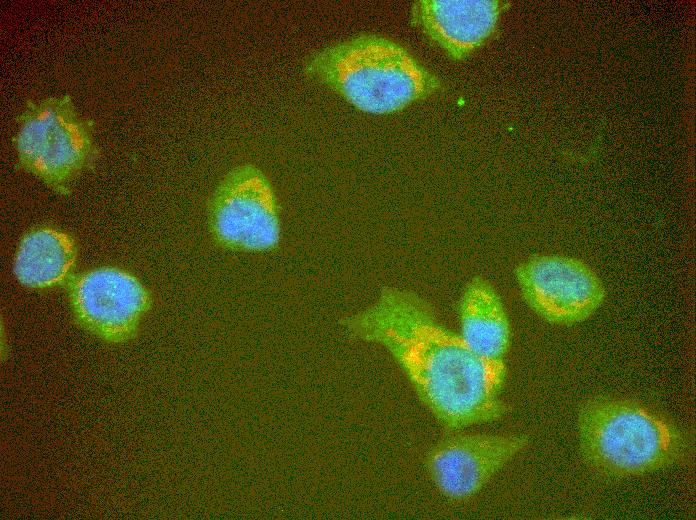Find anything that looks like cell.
I'll return each mask as SVG.
<instances>
[{"label":"cell","instance_id":"obj_1","mask_svg":"<svg viewBox=\"0 0 696 520\" xmlns=\"http://www.w3.org/2000/svg\"><path fill=\"white\" fill-rule=\"evenodd\" d=\"M343 325L352 337L385 347L446 428L488 423L505 414L500 397L504 361L473 352L413 293L385 288L374 304L345 318Z\"/></svg>","mask_w":696,"mask_h":520},{"label":"cell","instance_id":"obj_2","mask_svg":"<svg viewBox=\"0 0 696 520\" xmlns=\"http://www.w3.org/2000/svg\"><path fill=\"white\" fill-rule=\"evenodd\" d=\"M577 433L587 464L617 478L671 468L692 449L684 428L636 401L618 397H597L583 404Z\"/></svg>","mask_w":696,"mask_h":520},{"label":"cell","instance_id":"obj_3","mask_svg":"<svg viewBox=\"0 0 696 520\" xmlns=\"http://www.w3.org/2000/svg\"><path fill=\"white\" fill-rule=\"evenodd\" d=\"M306 72L372 114L399 111L440 87L438 78L405 48L377 35H360L324 48L308 60Z\"/></svg>","mask_w":696,"mask_h":520},{"label":"cell","instance_id":"obj_4","mask_svg":"<svg viewBox=\"0 0 696 520\" xmlns=\"http://www.w3.org/2000/svg\"><path fill=\"white\" fill-rule=\"evenodd\" d=\"M17 123L13 142L20 167L58 192L66 193L97 157L94 125L68 94L28 101Z\"/></svg>","mask_w":696,"mask_h":520},{"label":"cell","instance_id":"obj_5","mask_svg":"<svg viewBox=\"0 0 696 520\" xmlns=\"http://www.w3.org/2000/svg\"><path fill=\"white\" fill-rule=\"evenodd\" d=\"M209 226L216 242L229 250L262 253L278 246L279 203L262 170L243 164L227 173L212 196Z\"/></svg>","mask_w":696,"mask_h":520},{"label":"cell","instance_id":"obj_6","mask_svg":"<svg viewBox=\"0 0 696 520\" xmlns=\"http://www.w3.org/2000/svg\"><path fill=\"white\" fill-rule=\"evenodd\" d=\"M524 301L548 323L574 325L590 318L603 304L605 289L581 260L558 255L533 257L516 270Z\"/></svg>","mask_w":696,"mask_h":520},{"label":"cell","instance_id":"obj_7","mask_svg":"<svg viewBox=\"0 0 696 520\" xmlns=\"http://www.w3.org/2000/svg\"><path fill=\"white\" fill-rule=\"evenodd\" d=\"M528 443L523 434H456L432 448L427 468L443 495L465 500L478 493Z\"/></svg>","mask_w":696,"mask_h":520},{"label":"cell","instance_id":"obj_8","mask_svg":"<svg viewBox=\"0 0 696 520\" xmlns=\"http://www.w3.org/2000/svg\"><path fill=\"white\" fill-rule=\"evenodd\" d=\"M69 295L77 320L92 333L113 342L132 336L150 304L147 289L135 276L112 267L74 278Z\"/></svg>","mask_w":696,"mask_h":520},{"label":"cell","instance_id":"obj_9","mask_svg":"<svg viewBox=\"0 0 696 520\" xmlns=\"http://www.w3.org/2000/svg\"><path fill=\"white\" fill-rule=\"evenodd\" d=\"M500 9L495 1L421 0L413 4L411 19L451 58L461 59L491 35Z\"/></svg>","mask_w":696,"mask_h":520},{"label":"cell","instance_id":"obj_10","mask_svg":"<svg viewBox=\"0 0 696 520\" xmlns=\"http://www.w3.org/2000/svg\"><path fill=\"white\" fill-rule=\"evenodd\" d=\"M459 318V335L473 352L503 360L510 344V323L501 298L487 281L475 278L466 286Z\"/></svg>","mask_w":696,"mask_h":520},{"label":"cell","instance_id":"obj_11","mask_svg":"<svg viewBox=\"0 0 696 520\" xmlns=\"http://www.w3.org/2000/svg\"><path fill=\"white\" fill-rule=\"evenodd\" d=\"M76 261L73 239L51 227L30 230L20 241L13 270L25 286L47 288L64 282Z\"/></svg>","mask_w":696,"mask_h":520}]
</instances>
